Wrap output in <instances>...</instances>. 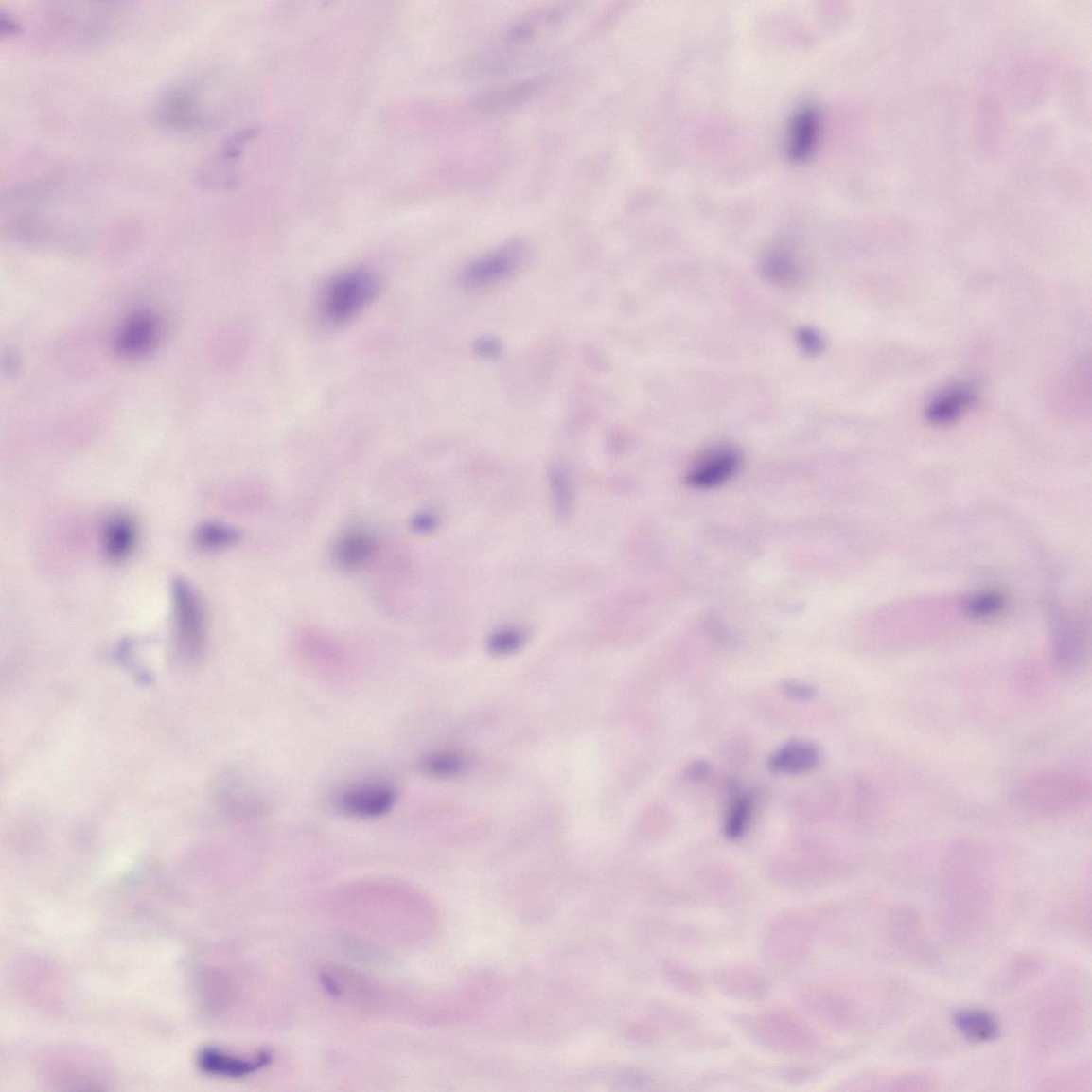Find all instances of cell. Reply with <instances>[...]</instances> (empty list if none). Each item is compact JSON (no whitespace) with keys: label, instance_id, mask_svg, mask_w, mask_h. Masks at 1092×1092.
<instances>
[{"label":"cell","instance_id":"obj_16","mask_svg":"<svg viewBox=\"0 0 1092 1092\" xmlns=\"http://www.w3.org/2000/svg\"><path fill=\"white\" fill-rule=\"evenodd\" d=\"M752 812V797L745 794L735 795L727 811L724 826L725 835L731 839L741 838L749 826Z\"/></svg>","mask_w":1092,"mask_h":1092},{"label":"cell","instance_id":"obj_20","mask_svg":"<svg viewBox=\"0 0 1092 1092\" xmlns=\"http://www.w3.org/2000/svg\"><path fill=\"white\" fill-rule=\"evenodd\" d=\"M534 83H526V85L516 86L515 88H507L506 90L494 92L493 95L486 97L483 104L488 108L503 109L505 106H511L515 103H520V100L534 94Z\"/></svg>","mask_w":1092,"mask_h":1092},{"label":"cell","instance_id":"obj_25","mask_svg":"<svg viewBox=\"0 0 1092 1092\" xmlns=\"http://www.w3.org/2000/svg\"><path fill=\"white\" fill-rule=\"evenodd\" d=\"M798 343L806 354H819L822 348L821 336L812 329H802L798 333Z\"/></svg>","mask_w":1092,"mask_h":1092},{"label":"cell","instance_id":"obj_8","mask_svg":"<svg viewBox=\"0 0 1092 1092\" xmlns=\"http://www.w3.org/2000/svg\"><path fill=\"white\" fill-rule=\"evenodd\" d=\"M378 552L375 535L364 527L347 529L336 541L334 558L336 564L345 570H358L368 565Z\"/></svg>","mask_w":1092,"mask_h":1092},{"label":"cell","instance_id":"obj_4","mask_svg":"<svg viewBox=\"0 0 1092 1092\" xmlns=\"http://www.w3.org/2000/svg\"><path fill=\"white\" fill-rule=\"evenodd\" d=\"M176 642L184 655L196 658L203 650L206 621L203 605L192 588L183 581L173 586Z\"/></svg>","mask_w":1092,"mask_h":1092},{"label":"cell","instance_id":"obj_14","mask_svg":"<svg viewBox=\"0 0 1092 1092\" xmlns=\"http://www.w3.org/2000/svg\"><path fill=\"white\" fill-rule=\"evenodd\" d=\"M137 542V528L126 516L114 517L105 526L103 545L106 555L122 560L130 555Z\"/></svg>","mask_w":1092,"mask_h":1092},{"label":"cell","instance_id":"obj_6","mask_svg":"<svg viewBox=\"0 0 1092 1092\" xmlns=\"http://www.w3.org/2000/svg\"><path fill=\"white\" fill-rule=\"evenodd\" d=\"M741 465V453L729 445H721L696 459L688 469L686 482L696 489H711L732 478Z\"/></svg>","mask_w":1092,"mask_h":1092},{"label":"cell","instance_id":"obj_11","mask_svg":"<svg viewBox=\"0 0 1092 1092\" xmlns=\"http://www.w3.org/2000/svg\"><path fill=\"white\" fill-rule=\"evenodd\" d=\"M976 400V392L969 384L949 386L932 399L926 410L928 422L947 425L957 421Z\"/></svg>","mask_w":1092,"mask_h":1092},{"label":"cell","instance_id":"obj_15","mask_svg":"<svg viewBox=\"0 0 1092 1092\" xmlns=\"http://www.w3.org/2000/svg\"><path fill=\"white\" fill-rule=\"evenodd\" d=\"M519 254L520 250L517 247L501 251L499 254L482 260L475 268L469 269L467 279L474 282V280L498 279L502 274L505 276L517 265Z\"/></svg>","mask_w":1092,"mask_h":1092},{"label":"cell","instance_id":"obj_17","mask_svg":"<svg viewBox=\"0 0 1092 1092\" xmlns=\"http://www.w3.org/2000/svg\"><path fill=\"white\" fill-rule=\"evenodd\" d=\"M1005 608V599L996 591H984L974 594L965 603V610L973 618L987 619L996 616Z\"/></svg>","mask_w":1092,"mask_h":1092},{"label":"cell","instance_id":"obj_3","mask_svg":"<svg viewBox=\"0 0 1092 1092\" xmlns=\"http://www.w3.org/2000/svg\"><path fill=\"white\" fill-rule=\"evenodd\" d=\"M119 15L114 4L62 3L48 9L47 28L61 40L88 44L113 32Z\"/></svg>","mask_w":1092,"mask_h":1092},{"label":"cell","instance_id":"obj_12","mask_svg":"<svg viewBox=\"0 0 1092 1092\" xmlns=\"http://www.w3.org/2000/svg\"><path fill=\"white\" fill-rule=\"evenodd\" d=\"M158 335L159 325L156 318L140 313L132 316L123 326L117 336V347L125 356H142L155 345Z\"/></svg>","mask_w":1092,"mask_h":1092},{"label":"cell","instance_id":"obj_7","mask_svg":"<svg viewBox=\"0 0 1092 1092\" xmlns=\"http://www.w3.org/2000/svg\"><path fill=\"white\" fill-rule=\"evenodd\" d=\"M273 1055L269 1052H260L254 1057H239L230 1055L217 1048H205L199 1055V1066L202 1070L220 1077L241 1078L255 1073L271 1064Z\"/></svg>","mask_w":1092,"mask_h":1092},{"label":"cell","instance_id":"obj_19","mask_svg":"<svg viewBox=\"0 0 1092 1092\" xmlns=\"http://www.w3.org/2000/svg\"><path fill=\"white\" fill-rule=\"evenodd\" d=\"M238 537L239 533L237 529L220 524H208L198 533V543L207 549H218L233 544Z\"/></svg>","mask_w":1092,"mask_h":1092},{"label":"cell","instance_id":"obj_21","mask_svg":"<svg viewBox=\"0 0 1092 1092\" xmlns=\"http://www.w3.org/2000/svg\"><path fill=\"white\" fill-rule=\"evenodd\" d=\"M551 489L556 510L561 516L568 514L571 506V485L569 478L560 468H554L551 474Z\"/></svg>","mask_w":1092,"mask_h":1092},{"label":"cell","instance_id":"obj_24","mask_svg":"<svg viewBox=\"0 0 1092 1092\" xmlns=\"http://www.w3.org/2000/svg\"><path fill=\"white\" fill-rule=\"evenodd\" d=\"M781 692H783L789 699L795 701L808 702L815 698L817 691L808 684L795 682V680H787L781 684Z\"/></svg>","mask_w":1092,"mask_h":1092},{"label":"cell","instance_id":"obj_22","mask_svg":"<svg viewBox=\"0 0 1092 1092\" xmlns=\"http://www.w3.org/2000/svg\"><path fill=\"white\" fill-rule=\"evenodd\" d=\"M525 642V634L519 628H503L495 633L490 640V648L493 652L506 654L515 652Z\"/></svg>","mask_w":1092,"mask_h":1092},{"label":"cell","instance_id":"obj_26","mask_svg":"<svg viewBox=\"0 0 1092 1092\" xmlns=\"http://www.w3.org/2000/svg\"><path fill=\"white\" fill-rule=\"evenodd\" d=\"M710 764L700 760L692 763L691 766L686 768L685 776L688 780L694 781V783H698V781L707 779L710 775Z\"/></svg>","mask_w":1092,"mask_h":1092},{"label":"cell","instance_id":"obj_27","mask_svg":"<svg viewBox=\"0 0 1092 1092\" xmlns=\"http://www.w3.org/2000/svg\"><path fill=\"white\" fill-rule=\"evenodd\" d=\"M0 31L3 35L15 36L21 33V25L12 16L4 11L0 12Z\"/></svg>","mask_w":1092,"mask_h":1092},{"label":"cell","instance_id":"obj_28","mask_svg":"<svg viewBox=\"0 0 1092 1092\" xmlns=\"http://www.w3.org/2000/svg\"><path fill=\"white\" fill-rule=\"evenodd\" d=\"M436 520L432 515H419L414 520V525L417 531L427 532L431 531L435 526Z\"/></svg>","mask_w":1092,"mask_h":1092},{"label":"cell","instance_id":"obj_5","mask_svg":"<svg viewBox=\"0 0 1092 1092\" xmlns=\"http://www.w3.org/2000/svg\"><path fill=\"white\" fill-rule=\"evenodd\" d=\"M397 800L396 788L391 784L366 781L343 789L335 798V808L350 819H375L389 814Z\"/></svg>","mask_w":1092,"mask_h":1092},{"label":"cell","instance_id":"obj_10","mask_svg":"<svg viewBox=\"0 0 1092 1092\" xmlns=\"http://www.w3.org/2000/svg\"><path fill=\"white\" fill-rule=\"evenodd\" d=\"M819 748L809 742L792 741L771 755L768 767L776 774L801 775L819 766Z\"/></svg>","mask_w":1092,"mask_h":1092},{"label":"cell","instance_id":"obj_2","mask_svg":"<svg viewBox=\"0 0 1092 1092\" xmlns=\"http://www.w3.org/2000/svg\"><path fill=\"white\" fill-rule=\"evenodd\" d=\"M378 289L379 282L368 269L352 268L335 274L322 291L319 300L322 317L332 326L350 322L371 304Z\"/></svg>","mask_w":1092,"mask_h":1092},{"label":"cell","instance_id":"obj_1","mask_svg":"<svg viewBox=\"0 0 1092 1092\" xmlns=\"http://www.w3.org/2000/svg\"><path fill=\"white\" fill-rule=\"evenodd\" d=\"M220 77L213 72H197L164 87L154 100L155 121L173 132L206 130L217 119L220 109Z\"/></svg>","mask_w":1092,"mask_h":1092},{"label":"cell","instance_id":"obj_9","mask_svg":"<svg viewBox=\"0 0 1092 1092\" xmlns=\"http://www.w3.org/2000/svg\"><path fill=\"white\" fill-rule=\"evenodd\" d=\"M820 132L819 115L812 107H802L789 125L787 153L795 162H804L818 146Z\"/></svg>","mask_w":1092,"mask_h":1092},{"label":"cell","instance_id":"obj_18","mask_svg":"<svg viewBox=\"0 0 1092 1092\" xmlns=\"http://www.w3.org/2000/svg\"><path fill=\"white\" fill-rule=\"evenodd\" d=\"M422 768L428 775L449 778L457 775L462 769V761L452 753H433L423 760Z\"/></svg>","mask_w":1092,"mask_h":1092},{"label":"cell","instance_id":"obj_23","mask_svg":"<svg viewBox=\"0 0 1092 1092\" xmlns=\"http://www.w3.org/2000/svg\"><path fill=\"white\" fill-rule=\"evenodd\" d=\"M766 269L771 278L780 282L794 279L797 268L791 258L785 255H770L766 260Z\"/></svg>","mask_w":1092,"mask_h":1092},{"label":"cell","instance_id":"obj_13","mask_svg":"<svg viewBox=\"0 0 1092 1092\" xmlns=\"http://www.w3.org/2000/svg\"><path fill=\"white\" fill-rule=\"evenodd\" d=\"M953 1024L960 1034L972 1043H989L998 1037L999 1026L995 1016L979 1008H964L953 1014Z\"/></svg>","mask_w":1092,"mask_h":1092}]
</instances>
